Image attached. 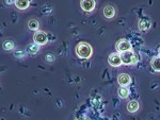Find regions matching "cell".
Returning <instances> with one entry per match:
<instances>
[{
    "instance_id": "1",
    "label": "cell",
    "mask_w": 160,
    "mask_h": 120,
    "mask_svg": "<svg viewBox=\"0 0 160 120\" xmlns=\"http://www.w3.org/2000/svg\"><path fill=\"white\" fill-rule=\"evenodd\" d=\"M76 53L81 58H89L92 55V47L87 43H80L76 47Z\"/></svg>"
},
{
    "instance_id": "2",
    "label": "cell",
    "mask_w": 160,
    "mask_h": 120,
    "mask_svg": "<svg viewBox=\"0 0 160 120\" xmlns=\"http://www.w3.org/2000/svg\"><path fill=\"white\" fill-rule=\"evenodd\" d=\"M121 58H122V63L129 65V64H136L137 63V57L132 51H127V52H123L121 54Z\"/></svg>"
},
{
    "instance_id": "3",
    "label": "cell",
    "mask_w": 160,
    "mask_h": 120,
    "mask_svg": "<svg viewBox=\"0 0 160 120\" xmlns=\"http://www.w3.org/2000/svg\"><path fill=\"white\" fill-rule=\"evenodd\" d=\"M33 40H34L35 44L40 45H45L48 42V36L44 31H37L33 36Z\"/></svg>"
},
{
    "instance_id": "4",
    "label": "cell",
    "mask_w": 160,
    "mask_h": 120,
    "mask_svg": "<svg viewBox=\"0 0 160 120\" xmlns=\"http://www.w3.org/2000/svg\"><path fill=\"white\" fill-rule=\"evenodd\" d=\"M109 64L113 67H118V66L122 65V58H121V55L118 54V53H112L109 57Z\"/></svg>"
},
{
    "instance_id": "5",
    "label": "cell",
    "mask_w": 160,
    "mask_h": 120,
    "mask_svg": "<svg viewBox=\"0 0 160 120\" xmlns=\"http://www.w3.org/2000/svg\"><path fill=\"white\" fill-rule=\"evenodd\" d=\"M117 49L120 52H127V51H130L131 49V45L128 40H121L118 42V44L117 45Z\"/></svg>"
},
{
    "instance_id": "6",
    "label": "cell",
    "mask_w": 160,
    "mask_h": 120,
    "mask_svg": "<svg viewBox=\"0 0 160 120\" xmlns=\"http://www.w3.org/2000/svg\"><path fill=\"white\" fill-rule=\"evenodd\" d=\"M80 6H81L82 10L87 12H90V11H93L95 7V1L93 0H83V1L80 2Z\"/></svg>"
},
{
    "instance_id": "7",
    "label": "cell",
    "mask_w": 160,
    "mask_h": 120,
    "mask_svg": "<svg viewBox=\"0 0 160 120\" xmlns=\"http://www.w3.org/2000/svg\"><path fill=\"white\" fill-rule=\"evenodd\" d=\"M118 82L121 86H123L124 87V86L128 85V84L130 83V76L128 75H126V73H122V75L118 76Z\"/></svg>"
},
{
    "instance_id": "8",
    "label": "cell",
    "mask_w": 160,
    "mask_h": 120,
    "mask_svg": "<svg viewBox=\"0 0 160 120\" xmlns=\"http://www.w3.org/2000/svg\"><path fill=\"white\" fill-rule=\"evenodd\" d=\"M151 25H152V21L149 18H142L140 21H139V29L142 30V31H145V30L149 29Z\"/></svg>"
},
{
    "instance_id": "9",
    "label": "cell",
    "mask_w": 160,
    "mask_h": 120,
    "mask_svg": "<svg viewBox=\"0 0 160 120\" xmlns=\"http://www.w3.org/2000/svg\"><path fill=\"white\" fill-rule=\"evenodd\" d=\"M115 14V10L112 6H107L104 9V15L106 18H112Z\"/></svg>"
},
{
    "instance_id": "10",
    "label": "cell",
    "mask_w": 160,
    "mask_h": 120,
    "mask_svg": "<svg viewBox=\"0 0 160 120\" xmlns=\"http://www.w3.org/2000/svg\"><path fill=\"white\" fill-rule=\"evenodd\" d=\"M127 109L130 113H135L139 109V103L135 100H131L129 103L127 104Z\"/></svg>"
},
{
    "instance_id": "11",
    "label": "cell",
    "mask_w": 160,
    "mask_h": 120,
    "mask_svg": "<svg viewBox=\"0 0 160 120\" xmlns=\"http://www.w3.org/2000/svg\"><path fill=\"white\" fill-rule=\"evenodd\" d=\"M15 6L20 10H25L29 7V1L28 0H17L15 1Z\"/></svg>"
},
{
    "instance_id": "12",
    "label": "cell",
    "mask_w": 160,
    "mask_h": 120,
    "mask_svg": "<svg viewBox=\"0 0 160 120\" xmlns=\"http://www.w3.org/2000/svg\"><path fill=\"white\" fill-rule=\"evenodd\" d=\"M28 27H29V29H31V30H35V31H38V27H40V24H38V20L31 19V20H29V22H28Z\"/></svg>"
},
{
    "instance_id": "13",
    "label": "cell",
    "mask_w": 160,
    "mask_h": 120,
    "mask_svg": "<svg viewBox=\"0 0 160 120\" xmlns=\"http://www.w3.org/2000/svg\"><path fill=\"white\" fill-rule=\"evenodd\" d=\"M118 96L121 97V98L125 99L127 98L128 96H129V91H128V89L126 87H120V89H118Z\"/></svg>"
},
{
    "instance_id": "14",
    "label": "cell",
    "mask_w": 160,
    "mask_h": 120,
    "mask_svg": "<svg viewBox=\"0 0 160 120\" xmlns=\"http://www.w3.org/2000/svg\"><path fill=\"white\" fill-rule=\"evenodd\" d=\"M152 67L154 68V70L160 71V57L155 58L154 60L152 61Z\"/></svg>"
},
{
    "instance_id": "15",
    "label": "cell",
    "mask_w": 160,
    "mask_h": 120,
    "mask_svg": "<svg viewBox=\"0 0 160 120\" xmlns=\"http://www.w3.org/2000/svg\"><path fill=\"white\" fill-rule=\"evenodd\" d=\"M38 49H40V46H38V44H32L28 47L27 50H28V52L31 53V54H35V53L38 51Z\"/></svg>"
},
{
    "instance_id": "16",
    "label": "cell",
    "mask_w": 160,
    "mask_h": 120,
    "mask_svg": "<svg viewBox=\"0 0 160 120\" xmlns=\"http://www.w3.org/2000/svg\"><path fill=\"white\" fill-rule=\"evenodd\" d=\"M3 49L6 50H12L13 48H14V43L11 42V40H6V42L3 43Z\"/></svg>"
},
{
    "instance_id": "17",
    "label": "cell",
    "mask_w": 160,
    "mask_h": 120,
    "mask_svg": "<svg viewBox=\"0 0 160 120\" xmlns=\"http://www.w3.org/2000/svg\"><path fill=\"white\" fill-rule=\"evenodd\" d=\"M46 60H47V61L53 60V57H52V55H47V57H46Z\"/></svg>"
},
{
    "instance_id": "18",
    "label": "cell",
    "mask_w": 160,
    "mask_h": 120,
    "mask_svg": "<svg viewBox=\"0 0 160 120\" xmlns=\"http://www.w3.org/2000/svg\"><path fill=\"white\" fill-rule=\"evenodd\" d=\"M159 54H160V48H159Z\"/></svg>"
}]
</instances>
